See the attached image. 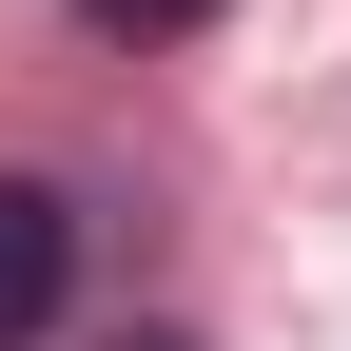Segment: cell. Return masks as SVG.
<instances>
[{
	"label": "cell",
	"instance_id": "cell-1",
	"mask_svg": "<svg viewBox=\"0 0 351 351\" xmlns=\"http://www.w3.org/2000/svg\"><path fill=\"white\" fill-rule=\"evenodd\" d=\"M78 313V215H59V176H0V351H39Z\"/></svg>",
	"mask_w": 351,
	"mask_h": 351
},
{
	"label": "cell",
	"instance_id": "cell-2",
	"mask_svg": "<svg viewBox=\"0 0 351 351\" xmlns=\"http://www.w3.org/2000/svg\"><path fill=\"white\" fill-rule=\"evenodd\" d=\"M98 39H195V20H234V0H78Z\"/></svg>",
	"mask_w": 351,
	"mask_h": 351
},
{
	"label": "cell",
	"instance_id": "cell-3",
	"mask_svg": "<svg viewBox=\"0 0 351 351\" xmlns=\"http://www.w3.org/2000/svg\"><path fill=\"white\" fill-rule=\"evenodd\" d=\"M117 351H195V332H117Z\"/></svg>",
	"mask_w": 351,
	"mask_h": 351
}]
</instances>
